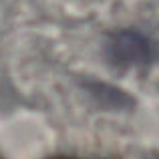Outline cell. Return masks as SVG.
Instances as JSON below:
<instances>
[{
  "label": "cell",
  "mask_w": 159,
  "mask_h": 159,
  "mask_svg": "<svg viewBox=\"0 0 159 159\" xmlns=\"http://www.w3.org/2000/svg\"><path fill=\"white\" fill-rule=\"evenodd\" d=\"M105 58L115 69H143L155 62L157 44L135 28H121L107 36Z\"/></svg>",
  "instance_id": "1"
},
{
  "label": "cell",
  "mask_w": 159,
  "mask_h": 159,
  "mask_svg": "<svg viewBox=\"0 0 159 159\" xmlns=\"http://www.w3.org/2000/svg\"><path fill=\"white\" fill-rule=\"evenodd\" d=\"M87 91L93 95L97 101L103 103V107H111V109H123L131 103V99L123 93V91L115 89V87L107 85V83H87Z\"/></svg>",
  "instance_id": "2"
},
{
  "label": "cell",
  "mask_w": 159,
  "mask_h": 159,
  "mask_svg": "<svg viewBox=\"0 0 159 159\" xmlns=\"http://www.w3.org/2000/svg\"><path fill=\"white\" fill-rule=\"evenodd\" d=\"M145 159H159V151H153V153H149Z\"/></svg>",
  "instance_id": "3"
},
{
  "label": "cell",
  "mask_w": 159,
  "mask_h": 159,
  "mask_svg": "<svg viewBox=\"0 0 159 159\" xmlns=\"http://www.w3.org/2000/svg\"><path fill=\"white\" fill-rule=\"evenodd\" d=\"M52 159H83V157H66V155H62V157H52Z\"/></svg>",
  "instance_id": "4"
}]
</instances>
